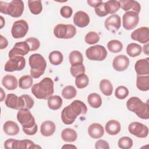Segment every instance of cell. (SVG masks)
Wrapping results in <instances>:
<instances>
[{"label": "cell", "mask_w": 149, "mask_h": 149, "mask_svg": "<svg viewBox=\"0 0 149 149\" xmlns=\"http://www.w3.org/2000/svg\"><path fill=\"white\" fill-rule=\"evenodd\" d=\"M62 148H76L77 147L76 146H74V145L67 144H65L63 146H62Z\"/></svg>", "instance_id": "obj_52"}, {"label": "cell", "mask_w": 149, "mask_h": 149, "mask_svg": "<svg viewBox=\"0 0 149 149\" xmlns=\"http://www.w3.org/2000/svg\"><path fill=\"white\" fill-rule=\"evenodd\" d=\"M105 2H102L100 6L95 8V12L97 15L100 17H104L108 15V13L105 9Z\"/></svg>", "instance_id": "obj_48"}, {"label": "cell", "mask_w": 149, "mask_h": 149, "mask_svg": "<svg viewBox=\"0 0 149 149\" xmlns=\"http://www.w3.org/2000/svg\"><path fill=\"white\" fill-rule=\"evenodd\" d=\"M105 9L108 14H113L116 13L120 8V4L118 1L111 0L105 2Z\"/></svg>", "instance_id": "obj_36"}, {"label": "cell", "mask_w": 149, "mask_h": 149, "mask_svg": "<svg viewBox=\"0 0 149 149\" xmlns=\"http://www.w3.org/2000/svg\"><path fill=\"white\" fill-rule=\"evenodd\" d=\"M28 6L31 13L33 15H38L42 12V5L40 0H29L28 1Z\"/></svg>", "instance_id": "obj_35"}, {"label": "cell", "mask_w": 149, "mask_h": 149, "mask_svg": "<svg viewBox=\"0 0 149 149\" xmlns=\"http://www.w3.org/2000/svg\"><path fill=\"white\" fill-rule=\"evenodd\" d=\"M88 133L91 137L94 139H98L101 138L104 135V130L101 125L94 123L89 126L88 129Z\"/></svg>", "instance_id": "obj_21"}, {"label": "cell", "mask_w": 149, "mask_h": 149, "mask_svg": "<svg viewBox=\"0 0 149 149\" xmlns=\"http://www.w3.org/2000/svg\"><path fill=\"white\" fill-rule=\"evenodd\" d=\"M86 55L90 60L101 61L106 58L107 56V51L104 46L95 45L91 46L86 49Z\"/></svg>", "instance_id": "obj_8"}, {"label": "cell", "mask_w": 149, "mask_h": 149, "mask_svg": "<svg viewBox=\"0 0 149 149\" xmlns=\"http://www.w3.org/2000/svg\"><path fill=\"white\" fill-rule=\"evenodd\" d=\"M133 144L132 139L127 136L122 137L118 142V145L119 148L122 149H129L132 147Z\"/></svg>", "instance_id": "obj_42"}, {"label": "cell", "mask_w": 149, "mask_h": 149, "mask_svg": "<svg viewBox=\"0 0 149 149\" xmlns=\"http://www.w3.org/2000/svg\"><path fill=\"white\" fill-rule=\"evenodd\" d=\"M129 95V90L125 86H118L115 91V97L119 100H123Z\"/></svg>", "instance_id": "obj_44"}, {"label": "cell", "mask_w": 149, "mask_h": 149, "mask_svg": "<svg viewBox=\"0 0 149 149\" xmlns=\"http://www.w3.org/2000/svg\"><path fill=\"white\" fill-rule=\"evenodd\" d=\"M61 137L65 141L73 142L77 139V134L74 129L66 128L62 130L61 133Z\"/></svg>", "instance_id": "obj_27"}, {"label": "cell", "mask_w": 149, "mask_h": 149, "mask_svg": "<svg viewBox=\"0 0 149 149\" xmlns=\"http://www.w3.org/2000/svg\"><path fill=\"white\" fill-rule=\"evenodd\" d=\"M129 65V59L126 55H119L115 56L112 62V66L118 72L125 70Z\"/></svg>", "instance_id": "obj_16"}, {"label": "cell", "mask_w": 149, "mask_h": 149, "mask_svg": "<svg viewBox=\"0 0 149 149\" xmlns=\"http://www.w3.org/2000/svg\"><path fill=\"white\" fill-rule=\"evenodd\" d=\"M56 126L55 123L51 120H46L42 123L40 126V132L45 137L52 136L55 131Z\"/></svg>", "instance_id": "obj_22"}, {"label": "cell", "mask_w": 149, "mask_h": 149, "mask_svg": "<svg viewBox=\"0 0 149 149\" xmlns=\"http://www.w3.org/2000/svg\"><path fill=\"white\" fill-rule=\"evenodd\" d=\"M70 72L72 76L76 77L77 76L85 73V67L83 64L71 66Z\"/></svg>", "instance_id": "obj_45"}, {"label": "cell", "mask_w": 149, "mask_h": 149, "mask_svg": "<svg viewBox=\"0 0 149 149\" xmlns=\"http://www.w3.org/2000/svg\"><path fill=\"white\" fill-rule=\"evenodd\" d=\"M74 24L79 27H85L90 23V17L88 14L82 10L77 12L73 16Z\"/></svg>", "instance_id": "obj_17"}, {"label": "cell", "mask_w": 149, "mask_h": 149, "mask_svg": "<svg viewBox=\"0 0 149 149\" xmlns=\"http://www.w3.org/2000/svg\"><path fill=\"white\" fill-rule=\"evenodd\" d=\"M1 42H0V49H3L6 48L8 45V41L6 38H5L2 35H0Z\"/></svg>", "instance_id": "obj_51"}, {"label": "cell", "mask_w": 149, "mask_h": 149, "mask_svg": "<svg viewBox=\"0 0 149 149\" xmlns=\"http://www.w3.org/2000/svg\"><path fill=\"white\" fill-rule=\"evenodd\" d=\"M30 74L33 78H39L45 72L47 63L44 58L40 54H33L29 59Z\"/></svg>", "instance_id": "obj_5"}, {"label": "cell", "mask_w": 149, "mask_h": 149, "mask_svg": "<svg viewBox=\"0 0 149 149\" xmlns=\"http://www.w3.org/2000/svg\"><path fill=\"white\" fill-rule=\"evenodd\" d=\"M62 99L59 95H52L48 99V106L52 110L59 109L62 105Z\"/></svg>", "instance_id": "obj_30"}, {"label": "cell", "mask_w": 149, "mask_h": 149, "mask_svg": "<svg viewBox=\"0 0 149 149\" xmlns=\"http://www.w3.org/2000/svg\"><path fill=\"white\" fill-rule=\"evenodd\" d=\"M76 89L72 86H67L62 91V96L63 98L67 100L74 98L76 97Z\"/></svg>", "instance_id": "obj_41"}, {"label": "cell", "mask_w": 149, "mask_h": 149, "mask_svg": "<svg viewBox=\"0 0 149 149\" xmlns=\"http://www.w3.org/2000/svg\"><path fill=\"white\" fill-rule=\"evenodd\" d=\"M41 148L39 146L36 145L34 142L30 140L24 139L18 140L14 139L12 145V149H27V148Z\"/></svg>", "instance_id": "obj_20"}, {"label": "cell", "mask_w": 149, "mask_h": 149, "mask_svg": "<svg viewBox=\"0 0 149 149\" xmlns=\"http://www.w3.org/2000/svg\"><path fill=\"white\" fill-rule=\"evenodd\" d=\"M139 21V13L130 10L127 11L123 15L122 23L123 26L126 30H132L135 28Z\"/></svg>", "instance_id": "obj_10"}, {"label": "cell", "mask_w": 149, "mask_h": 149, "mask_svg": "<svg viewBox=\"0 0 149 149\" xmlns=\"http://www.w3.org/2000/svg\"><path fill=\"white\" fill-rule=\"evenodd\" d=\"M87 2L90 6L95 8L100 6L103 2L101 0H88Z\"/></svg>", "instance_id": "obj_50"}, {"label": "cell", "mask_w": 149, "mask_h": 149, "mask_svg": "<svg viewBox=\"0 0 149 149\" xmlns=\"http://www.w3.org/2000/svg\"><path fill=\"white\" fill-rule=\"evenodd\" d=\"M87 112V106L83 102L74 100L63 109L61 112V119L63 123L71 125L74 122L77 116L85 115Z\"/></svg>", "instance_id": "obj_1"}, {"label": "cell", "mask_w": 149, "mask_h": 149, "mask_svg": "<svg viewBox=\"0 0 149 149\" xmlns=\"http://www.w3.org/2000/svg\"><path fill=\"white\" fill-rule=\"evenodd\" d=\"M104 24L107 30L112 33H115L121 26L120 17L118 15L113 14L105 20Z\"/></svg>", "instance_id": "obj_15"}, {"label": "cell", "mask_w": 149, "mask_h": 149, "mask_svg": "<svg viewBox=\"0 0 149 149\" xmlns=\"http://www.w3.org/2000/svg\"><path fill=\"white\" fill-rule=\"evenodd\" d=\"M30 51L29 44L26 41L16 42L13 47L9 52V58H12L15 56H24L27 55Z\"/></svg>", "instance_id": "obj_13"}, {"label": "cell", "mask_w": 149, "mask_h": 149, "mask_svg": "<svg viewBox=\"0 0 149 149\" xmlns=\"http://www.w3.org/2000/svg\"><path fill=\"white\" fill-rule=\"evenodd\" d=\"M143 52L146 54L148 55V44L143 46Z\"/></svg>", "instance_id": "obj_55"}, {"label": "cell", "mask_w": 149, "mask_h": 149, "mask_svg": "<svg viewBox=\"0 0 149 149\" xmlns=\"http://www.w3.org/2000/svg\"><path fill=\"white\" fill-rule=\"evenodd\" d=\"M89 83L88 76L85 73H82L76 77L75 84L78 88H84L87 87Z\"/></svg>", "instance_id": "obj_40"}, {"label": "cell", "mask_w": 149, "mask_h": 149, "mask_svg": "<svg viewBox=\"0 0 149 149\" xmlns=\"http://www.w3.org/2000/svg\"><path fill=\"white\" fill-rule=\"evenodd\" d=\"M73 13V9L69 6H63L60 10V13L61 16L65 18H69L72 16Z\"/></svg>", "instance_id": "obj_47"}, {"label": "cell", "mask_w": 149, "mask_h": 149, "mask_svg": "<svg viewBox=\"0 0 149 149\" xmlns=\"http://www.w3.org/2000/svg\"><path fill=\"white\" fill-rule=\"evenodd\" d=\"M107 48L111 52L118 53L122 50L123 44L119 40H112L108 42Z\"/></svg>", "instance_id": "obj_38"}, {"label": "cell", "mask_w": 149, "mask_h": 149, "mask_svg": "<svg viewBox=\"0 0 149 149\" xmlns=\"http://www.w3.org/2000/svg\"><path fill=\"white\" fill-rule=\"evenodd\" d=\"M34 101L29 95L23 94L19 97V110L21 109H30L34 106Z\"/></svg>", "instance_id": "obj_26"}, {"label": "cell", "mask_w": 149, "mask_h": 149, "mask_svg": "<svg viewBox=\"0 0 149 149\" xmlns=\"http://www.w3.org/2000/svg\"><path fill=\"white\" fill-rule=\"evenodd\" d=\"M87 102L93 108H98L102 105V99L101 96L97 93H91L87 97Z\"/></svg>", "instance_id": "obj_32"}, {"label": "cell", "mask_w": 149, "mask_h": 149, "mask_svg": "<svg viewBox=\"0 0 149 149\" xmlns=\"http://www.w3.org/2000/svg\"><path fill=\"white\" fill-rule=\"evenodd\" d=\"M132 40L142 44L147 43L149 41V29L147 27H141L133 31L131 34Z\"/></svg>", "instance_id": "obj_14"}, {"label": "cell", "mask_w": 149, "mask_h": 149, "mask_svg": "<svg viewBox=\"0 0 149 149\" xmlns=\"http://www.w3.org/2000/svg\"><path fill=\"white\" fill-rule=\"evenodd\" d=\"M31 91L38 99H48L54 92V81L49 77H44L39 83L34 84Z\"/></svg>", "instance_id": "obj_3"}, {"label": "cell", "mask_w": 149, "mask_h": 149, "mask_svg": "<svg viewBox=\"0 0 149 149\" xmlns=\"http://www.w3.org/2000/svg\"><path fill=\"white\" fill-rule=\"evenodd\" d=\"M84 40L87 44L93 45L99 41L100 36L95 31H90L86 35Z\"/></svg>", "instance_id": "obj_43"}, {"label": "cell", "mask_w": 149, "mask_h": 149, "mask_svg": "<svg viewBox=\"0 0 149 149\" xmlns=\"http://www.w3.org/2000/svg\"><path fill=\"white\" fill-rule=\"evenodd\" d=\"M24 10V3L21 0H13L9 3L0 1V12L13 17H20Z\"/></svg>", "instance_id": "obj_6"}, {"label": "cell", "mask_w": 149, "mask_h": 149, "mask_svg": "<svg viewBox=\"0 0 149 149\" xmlns=\"http://www.w3.org/2000/svg\"><path fill=\"white\" fill-rule=\"evenodd\" d=\"M149 59H141L137 61L134 65V69L139 76L149 74Z\"/></svg>", "instance_id": "obj_18"}, {"label": "cell", "mask_w": 149, "mask_h": 149, "mask_svg": "<svg viewBox=\"0 0 149 149\" xmlns=\"http://www.w3.org/2000/svg\"><path fill=\"white\" fill-rule=\"evenodd\" d=\"M101 91L106 96H110L113 91V86L111 81L107 79H102L100 83Z\"/></svg>", "instance_id": "obj_33"}, {"label": "cell", "mask_w": 149, "mask_h": 149, "mask_svg": "<svg viewBox=\"0 0 149 149\" xmlns=\"http://www.w3.org/2000/svg\"><path fill=\"white\" fill-rule=\"evenodd\" d=\"M0 21H1V27H0V29H2V27L5 25V21L3 17L2 16H0Z\"/></svg>", "instance_id": "obj_54"}, {"label": "cell", "mask_w": 149, "mask_h": 149, "mask_svg": "<svg viewBox=\"0 0 149 149\" xmlns=\"http://www.w3.org/2000/svg\"><path fill=\"white\" fill-rule=\"evenodd\" d=\"M33 79L31 76L24 75L19 79V86L22 89H28L33 84Z\"/></svg>", "instance_id": "obj_39"}, {"label": "cell", "mask_w": 149, "mask_h": 149, "mask_svg": "<svg viewBox=\"0 0 149 149\" xmlns=\"http://www.w3.org/2000/svg\"><path fill=\"white\" fill-rule=\"evenodd\" d=\"M5 103L8 108L19 110V97L15 94H9L6 95Z\"/></svg>", "instance_id": "obj_28"}, {"label": "cell", "mask_w": 149, "mask_h": 149, "mask_svg": "<svg viewBox=\"0 0 149 149\" xmlns=\"http://www.w3.org/2000/svg\"><path fill=\"white\" fill-rule=\"evenodd\" d=\"M120 8L125 11H128L130 9L133 10L137 13L140 12L141 6L140 4L136 1L134 0H120L119 1Z\"/></svg>", "instance_id": "obj_19"}, {"label": "cell", "mask_w": 149, "mask_h": 149, "mask_svg": "<svg viewBox=\"0 0 149 149\" xmlns=\"http://www.w3.org/2000/svg\"><path fill=\"white\" fill-rule=\"evenodd\" d=\"M29 30V25L24 20H19L13 24L11 34L15 38H21L24 37Z\"/></svg>", "instance_id": "obj_11"}, {"label": "cell", "mask_w": 149, "mask_h": 149, "mask_svg": "<svg viewBox=\"0 0 149 149\" xmlns=\"http://www.w3.org/2000/svg\"><path fill=\"white\" fill-rule=\"evenodd\" d=\"M26 66V59L23 56H15L10 58L5 63L4 70L6 72L20 71Z\"/></svg>", "instance_id": "obj_9"}, {"label": "cell", "mask_w": 149, "mask_h": 149, "mask_svg": "<svg viewBox=\"0 0 149 149\" xmlns=\"http://www.w3.org/2000/svg\"><path fill=\"white\" fill-rule=\"evenodd\" d=\"M141 47L136 43H130L126 47V52L131 57H136L141 54Z\"/></svg>", "instance_id": "obj_34"}, {"label": "cell", "mask_w": 149, "mask_h": 149, "mask_svg": "<svg viewBox=\"0 0 149 149\" xmlns=\"http://www.w3.org/2000/svg\"><path fill=\"white\" fill-rule=\"evenodd\" d=\"M105 129L107 133L110 135H116L121 129L120 123L116 120H110L105 124Z\"/></svg>", "instance_id": "obj_23"}, {"label": "cell", "mask_w": 149, "mask_h": 149, "mask_svg": "<svg viewBox=\"0 0 149 149\" xmlns=\"http://www.w3.org/2000/svg\"><path fill=\"white\" fill-rule=\"evenodd\" d=\"M54 34L58 38H72L76 34V29L73 25L70 24H59L54 27Z\"/></svg>", "instance_id": "obj_7"}, {"label": "cell", "mask_w": 149, "mask_h": 149, "mask_svg": "<svg viewBox=\"0 0 149 149\" xmlns=\"http://www.w3.org/2000/svg\"><path fill=\"white\" fill-rule=\"evenodd\" d=\"M29 45L30 49L31 51H34L37 50L40 45V41L35 37H30L26 40L25 41Z\"/></svg>", "instance_id": "obj_46"}, {"label": "cell", "mask_w": 149, "mask_h": 149, "mask_svg": "<svg viewBox=\"0 0 149 149\" xmlns=\"http://www.w3.org/2000/svg\"><path fill=\"white\" fill-rule=\"evenodd\" d=\"M95 148L96 149H109V146L107 141L104 140H98L95 144Z\"/></svg>", "instance_id": "obj_49"}, {"label": "cell", "mask_w": 149, "mask_h": 149, "mask_svg": "<svg viewBox=\"0 0 149 149\" xmlns=\"http://www.w3.org/2000/svg\"><path fill=\"white\" fill-rule=\"evenodd\" d=\"M63 59V55L59 51H53L49 54V62L54 65H60L62 62Z\"/></svg>", "instance_id": "obj_37"}, {"label": "cell", "mask_w": 149, "mask_h": 149, "mask_svg": "<svg viewBox=\"0 0 149 149\" xmlns=\"http://www.w3.org/2000/svg\"><path fill=\"white\" fill-rule=\"evenodd\" d=\"M69 60L72 66L83 64V55L79 51H73L70 53L69 55Z\"/></svg>", "instance_id": "obj_31"}, {"label": "cell", "mask_w": 149, "mask_h": 149, "mask_svg": "<svg viewBox=\"0 0 149 149\" xmlns=\"http://www.w3.org/2000/svg\"><path fill=\"white\" fill-rule=\"evenodd\" d=\"M2 85L9 90H13L17 87L18 82L16 77L12 75L7 74L2 80Z\"/></svg>", "instance_id": "obj_24"}, {"label": "cell", "mask_w": 149, "mask_h": 149, "mask_svg": "<svg viewBox=\"0 0 149 149\" xmlns=\"http://www.w3.org/2000/svg\"><path fill=\"white\" fill-rule=\"evenodd\" d=\"M128 130L130 134L139 138H145L148 134V127L138 122L130 123L128 126Z\"/></svg>", "instance_id": "obj_12"}, {"label": "cell", "mask_w": 149, "mask_h": 149, "mask_svg": "<svg viewBox=\"0 0 149 149\" xmlns=\"http://www.w3.org/2000/svg\"><path fill=\"white\" fill-rule=\"evenodd\" d=\"M136 86L139 90L146 91L149 90V76H137Z\"/></svg>", "instance_id": "obj_29"}, {"label": "cell", "mask_w": 149, "mask_h": 149, "mask_svg": "<svg viewBox=\"0 0 149 149\" xmlns=\"http://www.w3.org/2000/svg\"><path fill=\"white\" fill-rule=\"evenodd\" d=\"M0 90H1V99H0V101H2L4 98H5V94L3 90V89L2 88H0Z\"/></svg>", "instance_id": "obj_53"}, {"label": "cell", "mask_w": 149, "mask_h": 149, "mask_svg": "<svg viewBox=\"0 0 149 149\" xmlns=\"http://www.w3.org/2000/svg\"><path fill=\"white\" fill-rule=\"evenodd\" d=\"M126 107L129 111L136 113L139 118L143 119L149 118L148 102L145 103L137 97H132L127 101Z\"/></svg>", "instance_id": "obj_4"}, {"label": "cell", "mask_w": 149, "mask_h": 149, "mask_svg": "<svg viewBox=\"0 0 149 149\" xmlns=\"http://www.w3.org/2000/svg\"><path fill=\"white\" fill-rule=\"evenodd\" d=\"M3 130L7 135L15 136L19 133L20 129L16 123L12 120H8L4 123Z\"/></svg>", "instance_id": "obj_25"}, {"label": "cell", "mask_w": 149, "mask_h": 149, "mask_svg": "<svg viewBox=\"0 0 149 149\" xmlns=\"http://www.w3.org/2000/svg\"><path fill=\"white\" fill-rule=\"evenodd\" d=\"M17 119L22 125L23 131L25 134L31 136L37 133V125L29 109H19L17 113Z\"/></svg>", "instance_id": "obj_2"}]
</instances>
